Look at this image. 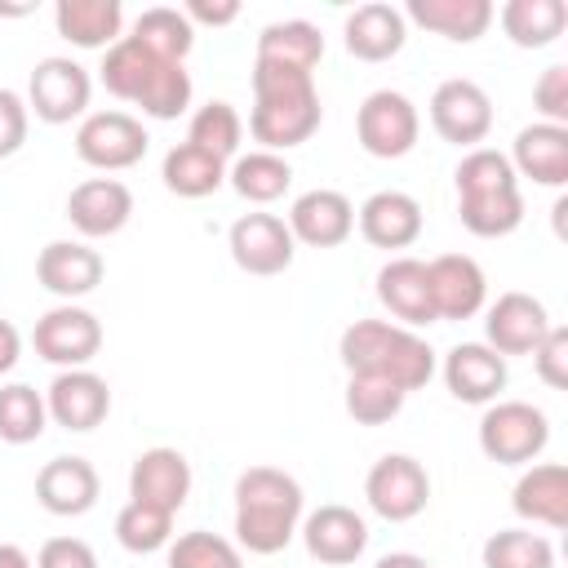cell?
Returning <instances> with one entry per match:
<instances>
[{"label": "cell", "instance_id": "obj_1", "mask_svg": "<svg viewBox=\"0 0 568 568\" xmlns=\"http://www.w3.org/2000/svg\"><path fill=\"white\" fill-rule=\"evenodd\" d=\"M102 84L111 98L142 106L155 120H173L191 106V75L182 62H164L142 40L120 36L102 58Z\"/></svg>", "mask_w": 568, "mask_h": 568}, {"label": "cell", "instance_id": "obj_2", "mask_svg": "<svg viewBox=\"0 0 568 568\" xmlns=\"http://www.w3.org/2000/svg\"><path fill=\"white\" fill-rule=\"evenodd\" d=\"M302 519V484L280 466H248L235 479V537L253 555H280Z\"/></svg>", "mask_w": 568, "mask_h": 568}, {"label": "cell", "instance_id": "obj_3", "mask_svg": "<svg viewBox=\"0 0 568 568\" xmlns=\"http://www.w3.org/2000/svg\"><path fill=\"white\" fill-rule=\"evenodd\" d=\"M253 98H257V106L248 115V129L271 155L288 151V146H302L320 129L324 106H320L315 80L302 75V71L257 62L253 67Z\"/></svg>", "mask_w": 568, "mask_h": 568}, {"label": "cell", "instance_id": "obj_4", "mask_svg": "<svg viewBox=\"0 0 568 568\" xmlns=\"http://www.w3.org/2000/svg\"><path fill=\"white\" fill-rule=\"evenodd\" d=\"M337 355L351 377H382V382L399 386L404 395L422 390L435 373V351L417 333L382 324V320H355L342 333Z\"/></svg>", "mask_w": 568, "mask_h": 568}, {"label": "cell", "instance_id": "obj_5", "mask_svg": "<svg viewBox=\"0 0 568 568\" xmlns=\"http://www.w3.org/2000/svg\"><path fill=\"white\" fill-rule=\"evenodd\" d=\"M546 444H550V422L541 408L524 399L493 404L479 422V448L497 466H528L546 453Z\"/></svg>", "mask_w": 568, "mask_h": 568}, {"label": "cell", "instance_id": "obj_6", "mask_svg": "<svg viewBox=\"0 0 568 568\" xmlns=\"http://www.w3.org/2000/svg\"><path fill=\"white\" fill-rule=\"evenodd\" d=\"M417 129H422L417 106H413L404 93H395V89L368 93L364 106H359V115H355V138H359V146H364L368 155H377V160H399V155H408V151L417 146Z\"/></svg>", "mask_w": 568, "mask_h": 568}, {"label": "cell", "instance_id": "obj_7", "mask_svg": "<svg viewBox=\"0 0 568 568\" xmlns=\"http://www.w3.org/2000/svg\"><path fill=\"white\" fill-rule=\"evenodd\" d=\"M364 497H368V506H373L382 519L404 524V519H413V515L426 510V501H430V475H426V466H422L417 457H408V453H386V457L368 470Z\"/></svg>", "mask_w": 568, "mask_h": 568}, {"label": "cell", "instance_id": "obj_8", "mask_svg": "<svg viewBox=\"0 0 568 568\" xmlns=\"http://www.w3.org/2000/svg\"><path fill=\"white\" fill-rule=\"evenodd\" d=\"M75 155L93 169H133L146 155V129L129 111H98L75 133Z\"/></svg>", "mask_w": 568, "mask_h": 568}, {"label": "cell", "instance_id": "obj_9", "mask_svg": "<svg viewBox=\"0 0 568 568\" xmlns=\"http://www.w3.org/2000/svg\"><path fill=\"white\" fill-rule=\"evenodd\" d=\"M430 124L453 146H475L493 129V102L475 80H444L430 98Z\"/></svg>", "mask_w": 568, "mask_h": 568}, {"label": "cell", "instance_id": "obj_10", "mask_svg": "<svg viewBox=\"0 0 568 568\" xmlns=\"http://www.w3.org/2000/svg\"><path fill=\"white\" fill-rule=\"evenodd\" d=\"M31 342H36L40 359L62 364V368H80L102 351V324L80 306H58V311L36 320Z\"/></svg>", "mask_w": 568, "mask_h": 568}, {"label": "cell", "instance_id": "obj_11", "mask_svg": "<svg viewBox=\"0 0 568 568\" xmlns=\"http://www.w3.org/2000/svg\"><path fill=\"white\" fill-rule=\"evenodd\" d=\"M89 71L71 58H44L31 71V111L44 124H71L89 106Z\"/></svg>", "mask_w": 568, "mask_h": 568}, {"label": "cell", "instance_id": "obj_12", "mask_svg": "<svg viewBox=\"0 0 568 568\" xmlns=\"http://www.w3.org/2000/svg\"><path fill=\"white\" fill-rule=\"evenodd\" d=\"M484 333H488V346L506 359V355H532L537 342L550 333V315L546 306L532 297V293H501L493 306H488V320H484Z\"/></svg>", "mask_w": 568, "mask_h": 568}, {"label": "cell", "instance_id": "obj_13", "mask_svg": "<svg viewBox=\"0 0 568 568\" xmlns=\"http://www.w3.org/2000/svg\"><path fill=\"white\" fill-rule=\"evenodd\" d=\"M231 257L248 275H280L293 262V231L275 213H244L231 226Z\"/></svg>", "mask_w": 568, "mask_h": 568}, {"label": "cell", "instance_id": "obj_14", "mask_svg": "<svg viewBox=\"0 0 568 568\" xmlns=\"http://www.w3.org/2000/svg\"><path fill=\"white\" fill-rule=\"evenodd\" d=\"M426 280H430L435 320H470L484 306L488 280L479 262L466 253H439L435 262H426Z\"/></svg>", "mask_w": 568, "mask_h": 568}, {"label": "cell", "instance_id": "obj_15", "mask_svg": "<svg viewBox=\"0 0 568 568\" xmlns=\"http://www.w3.org/2000/svg\"><path fill=\"white\" fill-rule=\"evenodd\" d=\"M191 497V462L178 448H146L129 470V501L160 506L169 515L182 510Z\"/></svg>", "mask_w": 568, "mask_h": 568}, {"label": "cell", "instance_id": "obj_16", "mask_svg": "<svg viewBox=\"0 0 568 568\" xmlns=\"http://www.w3.org/2000/svg\"><path fill=\"white\" fill-rule=\"evenodd\" d=\"M67 217L80 235L89 240H102V235H115L124 231V222L133 217V191L115 178H89L71 191L67 200Z\"/></svg>", "mask_w": 568, "mask_h": 568}, {"label": "cell", "instance_id": "obj_17", "mask_svg": "<svg viewBox=\"0 0 568 568\" xmlns=\"http://www.w3.org/2000/svg\"><path fill=\"white\" fill-rule=\"evenodd\" d=\"M302 541L311 550V559L320 564H333V568H346L364 555L368 546V524L351 510V506H320L315 515H306L302 524Z\"/></svg>", "mask_w": 568, "mask_h": 568}, {"label": "cell", "instance_id": "obj_18", "mask_svg": "<svg viewBox=\"0 0 568 568\" xmlns=\"http://www.w3.org/2000/svg\"><path fill=\"white\" fill-rule=\"evenodd\" d=\"M44 408L67 430H93L111 413V386L98 373H89V368H71V373H58L53 377Z\"/></svg>", "mask_w": 568, "mask_h": 568}, {"label": "cell", "instance_id": "obj_19", "mask_svg": "<svg viewBox=\"0 0 568 568\" xmlns=\"http://www.w3.org/2000/svg\"><path fill=\"white\" fill-rule=\"evenodd\" d=\"M444 382L462 404H493L506 390V359L484 342H462L444 359Z\"/></svg>", "mask_w": 568, "mask_h": 568}, {"label": "cell", "instance_id": "obj_20", "mask_svg": "<svg viewBox=\"0 0 568 568\" xmlns=\"http://www.w3.org/2000/svg\"><path fill=\"white\" fill-rule=\"evenodd\" d=\"M98 493H102L98 470H93L84 457H53V462H44L40 475H36V497H40V506H44L49 515H62V519L93 510Z\"/></svg>", "mask_w": 568, "mask_h": 568}, {"label": "cell", "instance_id": "obj_21", "mask_svg": "<svg viewBox=\"0 0 568 568\" xmlns=\"http://www.w3.org/2000/svg\"><path fill=\"white\" fill-rule=\"evenodd\" d=\"M355 226V209L342 191H306L293 200V213H288V231L293 240L311 244V248H337Z\"/></svg>", "mask_w": 568, "mask_h": 568}, {"label": "cell", "instance_id": "obj_22", "mask_svg": "<svg viewBox=\"0 0 568 568\" xmlns=\"http://www.w3.org/2000/svg\"><path fill=\"white\" fill-rule=\"evenodd\" d=\"M36 280L49 288V293H58V297H84V293H93L98 284H102V257H98V248H89V244H71V240H53V244H44L40 248V257H36Z\"/></svg>", "mask_w": 568, "mask_h": 568}, {"label": "cell", "instance_id": "obj_23", "mask_svg": "<svg viewBox=\"0 0 568 568\" xmlns=\"http://www.w3.org/2000/svg\"><path fill=\"white\" fill-rule=\"evenodd\" d=\"M359 235L373 248H408L422 235V204L404 191H377L359 209Z\"/></svg>", "mask_w": 568, "mask_h": 568}, {"label": "cell", "instance_id": "obj_24", "mask_svg": "<svg viewBox=\"0 0 568 568\" xmlns=\"http://www.w3.org/2000/svg\"><path fill=\"white\" fill-rule=\"evenodd\" d=\"M377 297L382 306L404 320V324H430L435 320V302H430V280H426V262L417 257H395L377 271Z\"/></svg>", "mask_w": 568, "mask_h": 568}, {"label": "cell", "instance_id": "obj_25", "mask_svg": "<svg viewBox=\"0 0 568 568\" xmlns=\"http://www.w3.org/2000/svg\"><path fill=\"white\" fill-rule=\"evenodd\" d=\"M515 515L546 524V528H568V466L564 462H541L524 470L515 484Z\"/></svg>", "mask_w": 568, "mask_h": 568}, {"label": "cell", "instance_id": "obj_26", "mask_svg": "<svg viewBox=\"0 0 568 568\" xmlns=\"http://www.w3.org/2000/svg\"><path fill=\"white\" fill-rule=\"evenodd\" d=\"M404 13L390 4H359L346 18V53L359 62H386L404 49Z\"/></svg>", "mask_w": 568, "mask_h": 568}, {"label": "cell", "instance_id": "obj_27", "mask_svg": "<svg viewBox=\"0 0 568 568\" xmlns=\"http://www.w3.org/2000/svg\"><path fill=\"white\" fill-rule=\"evenodd\" d=\"M320 58H324V36L306 18L271 22L257 36V62H271V67H288V71L311 75L320 67Z\"/></svg>", "mask_w": 568, "mask_h": 568}, {"label": "cell", "instance_id": "obj_28", "mask_svg": "<svg viewBox=\"0 0 568 568\" xmlns=\"http://www.w3.org/2000/svg\"><path fill=\"white\" fill-rule=\"evenodd\" d=\"M53 22H58L62 40H71L80 49H102V44L120 40L124 9H120V0H58Z\"/></svg>", "mask_w": 568, "mask_h": 568}, {"label": "cell", "instance_id": "obj_29", "mask_svg": "<svg viewBox=\"0 0 568 568\" xmlns=\"http://www.w3.org/2000/svg\"><path fill=\"white\" fill-rule=\"evenodd\" d=\"M408 18L444 40L470 44L488 31L493 22V4L488 0H408Z\"/></svg>", "mask_w": 568, "mask_h": 568}, {"label": "cell", "instance_id": "obj_30", "mask_svg": "<svg viewBox=\"0 0 568 568\" xmlns=\"http://www.w3.org/2000/svg\"><path fill=\"white\" fill-rule=\"evenodd\" d=\"M515 164L537 186H564L568 182V129L559 124H532L515 138Z\"/></svg>", "mask_w": 568, "mask_h": 568}, {"label": "cell", "instance_id": "obj_31", "mask_svg": "<svg viewBox=\"0 0 568 568\" xmlns=\"http://www.w3.org/2000/svg\"><path fill=\"white\" fill-rule=\"evenodd\" d=\"M501 27L519 49H546L564 36L568 4L564 0H510L501 9Z\"/></svg>", "mask_w": 568, "mask_h": 568}, {"label": "cell", "instance_id": "obj_32", "mask_svg": "<svg viewBox=\"0 0 568 568\" xmlns=\"http://www.w3.org/2000/svg\"><path fill=\"white\" fill-rule=\"evenodd\" d=\"M222 182H226V164H222L217 155L191 146V142H182V146H173V151L164 155V186H169L173 195H182V200L213 195Z\"/></svg>", "mask_w": 568, "mask_h": 568}, {"label": "cell", "instance_id": "obj_33", "mask_svg": "<svg viewBox=\"0 0 568 568\" xmlns=\"http://www.w3.org/2000/svg\"><path fill=\"white\" fill-rule=\"evenodd\" d=\"M457 217H462V226L470 235L497 240V235H510L524 222V195H519V186L493 191V195H462L457 200Z\"/></svg>", "mask_w": 568, "mask_h": 568}, {"label": "cell", "instance_id": "obj_34", "mask_svg": "<svg viewBox=\"0 0 568 568\" xmlns=\"http://www.w3.org/2000/svg\"><path fill=\"white\" fill-rule=\"evenodd\" d=\"M231 186L248 200V204H271V200H280L284 191H288V182H293V169H288V160H280V155H271V151H248V155H240L235 164H231Z\"/></svg>", "mask_w": 568, "mask_h": 568}, {"label": "cell", "instance_id": "obj_35", "mask_svg": "<svg viewBox=\"0 0 568 568\" xmlns=\"http://www.w3.org/2000/svg\"><path fill=\"white\" fill-rule=\"evenodd\" d=\"M133 40H142V44H146L151 53H160L164 62H182V58L191 53V44H195V27L186 22L182 9L155 4V9H146V13L138 18Z\"/></svg>", "mask_w": 568, "mask_h": 568}, {"label": "cell", "instance_id": "obj_36", "mask_svg": "<svg viewBox=\"0 0 568 568\" xmlns=\"http://www.w3.org/2000/svg\"><path fill=\"white\" fill-rule=\"evenodd\" d=\"M484 568H555V546L528 528H501L484 541Z\"/></svg>", "mask_w": 568, "mask_h": 568}, {"label": "cell", "instance_id": "obj_37", "mask_svg": "<svg viewBox=\"0 0 568 568\" xmlns=\"http://www.w3.org/2000/svg\"><path fill=\"white\" fill-rule=\"evenodd\" d=\"M240 133H244V120H240V111L231 102H204L191 115V138L186 142L209 151V155H217L226 164L240 151Z\"/></svg>", "mask_w": 568, "mask_h": 568}, {"label": "cell", "instance_id": "obj_38", "mask_svg": "<svg viewBox=\"0 0 568 568\" xmlns=\"http://www.w3.org/2000/svg\"><path fill=\"white\" fill-rule=\"evenodd\" d=\"M115 537H120L124 550L151 555V550L169 546V537H173V515L160 510V506H146V501H129V506L115 515Z\"/></svg>", "mask_w": 568, "mask_h": 568}, {"label": "cell", "instance_id": "obj_39", "mask_svg": "<svg viewBox=\"0 0 568 568\" xmlns=\"http://www.w3.org/2000/svg\"><path fill=\"white\" fill-rule=\"evenodd\" d=\"M44 417H49V408H44V399L31 386L13 382V386L0 390V439L4 444H31V439H40Z\"/></svg>", "mask_w": 568, "mask_h": 568}, {"label": "cell", "instance_id": "obj_40", "mask_svg": "<svg viewBox=\"0 0 568 568\" xmlns=\"http://www.w3.org/2000/svg\"><path fill=\"white\" fill-rule=\"evenodd\" d=\"M404 390L382 382V377H351L346 382V413L359 422V426H386L390 417H399L404 408Z\"/></svg>", "mask_w": 568, "mask_h": 568}, {"label": "cell", "instance_id": "obj_41", "mask_svg": "<svg viewBox=\"0 0 568 568\" xmlns=\"http://www.w3.org/2000/svg\"><path fill=\"white\" fill-rule=\"evenodd\" d=\"M510 186H519V182H515V164L501 151L479 146L457 164V200L462 195H493V191H510Z\"/></svg>", "mask_w": 568, "mask_h": 568}, {"label": "cell", "instance_id": "obj_42", "mask_svg": "<svg viewBox=\"0 0 568 568\" xmlns=\"http://www.w3.org/2000/svg\"><path fill=\"white\" fill-rule=\"evenodd\" d=\"M169 568H244V559L217 532H182L169 546Z\"/></svg>", "mask_w": 568, "mask_h": 568}, {"label": "cell", "instance_id": "obj_43", "mask_svg": "<svg viewBox=\"0 0 568 568\" xmlns=\"http://www.w3.org/2000/svg\"><path fill=\"white\" fill-rule=\"evenodd\" d=\"M532 368L550 390H568V328L550 324V333L532 351Z\"/></svg>", "mask_w": 568, "mask_h": 568}, {"label": "cell", "instance_id": "obj_44", "mask_svg": "<svg viewBox=\"0 0 568 568\" xmlns=\"http://www.w3.org/2000/svg\"><path fill=\"white\" fill-rule=\"evenodd\" d=\"M532 102L546 115V124L568 129V67H550L541 71V80L532 84Z\"/></svg>", "mask_w": 568, "mask_h": 568}, {"label": "cell", "instance_id": "obj_45", "mask_svg": "<svg viewBox=\"0 0 568 568\" xmlns=\"http://www.w3.org/2000/svg\"><path fill=\"white\" fill-rule=\"evenodd\" d=\"M36 568H98V555L80 537H49L36 555Z\"/></svg>", "mask_w": 568, "mask_h": 568}, {"label": "cell", "instance_id": "obj_46", "mask_svg": "<svg viewBox=\"0 0 568 568\" xmlns=\"http://www.w3.org/2000/svg\"><path fill=\"white\" fill-rule=\"evenodd\" d=\"M27 142V106L13 89H0V160Z\"/></svg>", "mask_w": 568, "mask_h": 568}, {"label": "cell", "instance_id": "obj_47", "mask_svg": "<svg viewBox=\"0 0 568 568\" xmlns=\"http://www.w3.org/2000/svg\"><path fill=\"white\" fill-rule=\"evenodd\" d=\"M182 13H186L191 27H195V22H204V27H226V22L240 18V0H191Z\"/></svg>", "mask_w": 568, "mask_h": 568}, {"label": "cell", "instance_id": "obj_48", "mask_svg": "<svg viewBox=\"0 0 568 568\" xmlns=\"http://www.w3.org/2000/svg\"><path fill=\"white\" fill-rule=\"evenodd\" d=\"M18 355H22V337L9 320H0V373H9L18 364Z\"/></svg>", "mask_w": 568, "mask_h": 568}, {"label": "cell", "instance_id": "obj_49", "mask_svg": "<svg viewBox=\"0 0 568 568\" xmlns=\"http://www.w3.org/2000/svg\"><path fill=\"white\" fill-rule=\"evenodd\" d=\"M377 568H435V564H426L422 555L399 550V555H382V559H377Z\"/></svg>", "mask_w": 568, "mask_h": 568}, {"label": "cell", "instance_id": "obj_50", "mask_svg": "<svg viewBox=\"0 0 568 568\" xmlns=\"http://www.w3.org/2000/svg\"><path fill=\"white\" fill-rule=\"evenodd\" d=\"M0 568H36V564L27 559V550H18V546H0Z\"/></svg>", "mask_w": 568, "mask_h": 568}, {"label": "cell", "instance_id": "obj_51", "mask_svg": "<svg viewBox=\"0 0 568 568\" xmlns=\"http://www.w3.org/2000/svg\"><path fill=\"white\" fill-rule=\"evenodd\" d=\"M550 213H555V235L564 240V235H568V226H564V222H568V200H555V209H550Z\"/></svg>", "mask_w": 568, "mask_h": 568}, {"label": "cell", "instance_id": "obj_52", "mask_svg": "<svg viewBox=\"0 0 568 568\" xmlns=\"http://www.w3.org/2000/svg\"><path fill=\"white\" fill-rule=\"evenodd\" d=\"M36 4H9V0H0V18H22V13H31Z\"/></svg>", "mask_w": 568, "mask_h": 568}]
</instances>
